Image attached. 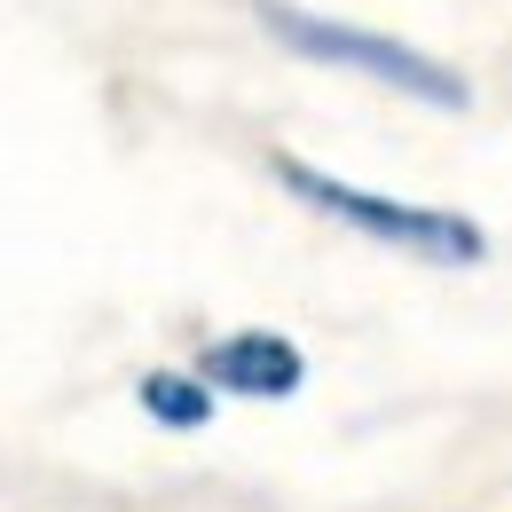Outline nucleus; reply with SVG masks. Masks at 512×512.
<instances>
[{
    "mask_svg": "<svg viewBox=\"0 0 512 512\" xmlns=\"http://www.w3.org/2000/svg\"><path fill=\"white\" fill-rule=\"evenodd\" d=\"M253 16L268 24V40L276 48H292V56H308V64H339V71H363V79H379L394 95H418V103H434V111H465L473 95H465V79L434 56H418V48H402V40H386V32H363V24H339V16H316V8H292V0H253Z\"/></svg>",
    "mask_w": 512,
    "mask_h": 512,
    "instance_id": "1",
    "label": "nucleus"
},
{
    "mask_svg": "<svg viewBox=\"0 0 512 512\" xmlns=\"http://www.w3.org/2000/svg\"><path fill=\"white\" fill-rule=\"evenodd\" d=\"M276 182H284L292 197H308L316 213H331V221H347V229H363V237L394 245V253L442 260V268H465V260L489 253V237H481L465 213H442V205H402V197L355 190V182H331V174L300 166V158H276Z\"/></svg>",
    "mask_w": 512,
    "mask_h": 512,
    "instance_id": "2",
    "label": "nucleus"
},
{
    "mask_svg": "<svg viewBox=\"0 0 512 512\" xmlns=\"http://www.w3.org/2000/svg\"><path fill=\"white\" fill-rule=\"evenodd\" d=\"M197 379L237 394V402H284V394H300L308 363H300V347L276 339V331H229V339H213V347L197 355Z\"/></svg>",
    "mask_w": 512,
    "mask_h": 512,
    "instance_id": "3",
    "label": "nucleus"
},
{
    "mask_svg": "<svg viewBox=\"0 0 512 512\" xmlns=\"http://www.w3.org/2000/svg\"><path fill=\"white\" fill-rule=\"evenodd\" d=\"M142 410H150L158 426H174V434H197V426L213 418V394H205V379H182V371H150V379H142Z\"/></svg>",
    "mask_w": 512,
    "mask_h": 512,
    "instance_id": "4",
    "label": "nucleus"
}]
</instances>
